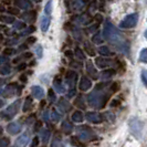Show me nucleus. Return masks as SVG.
Segmentation results:
<instances>
[{
    "label": "nucleus",
    "mask_w": 147,
    "mask_h": 147,
    "mask_svg": "<svg viewBox=\"0 0 147 147\" xmlns=\"http://www.w3.org/2000/svg\"><path fill=\"white\" fill-rule=\"evenodd\" d=\"M44 106H45V101L42 98V101H41V102H40V104H39V109H40V110H43Z\"/></svg>",
    "instance_id": "52"
},
{
    "label": "nucleus",
    "mask_w": 147,
    "mask_h": 147,
    "mask_svg": "<svg viewBox=\"0 0 147 147\" xmlns=\"http://www.w3.org/2000/svg\"><path fill=\"white\" fill-rule=\"evenodd\" d=\"M53 88L55 90V92H58L60 94L65 93V88H64V85L62 83V80H61V78H60L59 75L55 76L54 80H53Z\"/></svg>",
    "instance_id": "13"
},
{
    "label": "nucleus",
    "mask_w": 147,
    "mask_h": 147,
    "mask_svg": "<svg viewBox=\"0 0 147 147\" xmlns=\"http://www.w3.org/2000/svg\"><path fill=\"white\" fill-rule=\"evenodd\" d=\"M36 41V38H29V40H28V43H33Z\"/></svg>",
    "instance_id": "55"
},
{
    "label": "nucleus",
    "mask_w": 147,
    "mask_h": 147,
    "mask_svg": "<svg viewBox=\"0 0 147 147\" xmlns=\"http://www.w3.org/2000/svg\"><path fill=\"white\" fill-rule=\"evenodd\" d=\"M71 143H72V145H75V146L78 147H85V143L84 142H82L78 136H72L71 137Z\"/></svg>",
    "instance_id": "29"
},
{
    "label": "nucleus",
    "mask_w": 147,
    "mask_h": 147,
    "mask_svg": "<svg viewBox=\"0 0 147 147\" xmlns=\"http://www.w3.org/2000/svg\"><path fill=\"white\" fill-rule=\"evenodd\" d=\"M144 36H145V39L147 40V30L145 31V32H144Z\"/></svg>",
    "instance_id": "59"
},
{
    "label": "nucleus",
    "mask_w": 147,
    "mask_h": 147,
    "mask_svg": "<svg viewBox=\"0 0 147 147\" xmlns=\"http://www.w3.org/2000/svg\"><path fill=\"white\" fill-rule=\"evenodd\" d=\"M71 118H72V121L75 122V123H82L83 119H84V115L82 114L81 111H75V112L72 113Z\"/></svg>",
    "instance_id": "25"
},
{
    "label": "nucleus",
    "mask_w": 147,
    "mask_h": 147,
    "mask_svg": "<svg viewBox=\"0 0 147 147\" xmlns=\"http://www.w3.org/2000/svg\"><path fill=\"white\" fill-rule=\"evenodd\" d=\"M50 147H64V143L62 142V138H61V136L58 133L53 136L51 144H50Z\"/></svg>",
    "instance_id": "22"
},
{
    "label": "nucleus",
    "mask_w": 147,
    "mask_h": 147,
    "mask_svg": "<svg viewBox=\"0 0 147 147\" xmlns=\"http://www.w3.org/2000/svg\"><path fill=\"white\" fill-rule=\"evenodd\" d=\"M98 53H100L101 55H103V57H106V55H110L111 51H110V49H109V47L103 45V47H100V48H98Z\"/></svg>",
    "instance_id": "31"
},
{
    "label": "nucleus",
    "mask_w": 147,
    "mask_h": 147,
    "mask_svg": "<svg viewBox=\"0 0 147 147\" xmlns=\"http://www.w3.org/2000/svg\"><path fill=\"white\" fill-rule=\"evenodd\" d=\"M84 118L92 124H101L104 121L103 114H101L98 112H86Z\"/></svg>",
    "instance_id": "8"
},
{
    "label": "nucleus",
    "mask_w": 147,
    "mask_h": 147,
    "mask_svg": "<svg viewBox=\"0 0 147 147\" xmlns=\"http://www.w3.org/2000/svg\"><path fill=\"white\" fill-rule=\"evenodd\" d=\"M16 3H17L18 7L21 8V9H30L31 8V3L28 0H17Z\"/></svg>",
    "instance_id": "28"
},
{
    "label": "nucleus",
    "mask_w": 147,
    "mask_h": 147,
    "mask_svg": "<svg viewBox=\"0 0 147 147\" xmlns=\"http://www.w3.org/2000/svg\"><path fill=\"white\" fill-rule=\"evenodd\" d=\"M116 73V71L115 70H113V69H109V70H104L103 72L101 73V79L102 80H110L112 79V76H114Z\"/></svg>",
    "instance_id": "24"
},
{
    "label": "nucleus",
    "mask_w": 147,
    "mask_h": 147,
    "mask_svg": "<svg viewBox=\"0 0 147 147\" xmlns=\"http://www.w3.org/2000/svg\"><path fill=\"white\" fill-rule=\"evenodd\" d=\"M0 20L3 22H7V23H11V22L15 21V18L10 17V16H3V17H0Z\"/></svg>",
    "instance_id": "40"
},
{
    "label": "nucleus",
    "mask_w": 147,
    "mask_h": 147,
    "mask_svg": "<svg viewBox=\"0 0 147 147\" xmlns=\"http://www.w3.org/2000/svg\"><path fill=\"white\" fill-rule=\"evenodd\" d=\"M78 81V74L74 71H67L65 74V82L66 85L69 86V90L75 88V84Z\"/></svg>",
    "instance_id": "9"
},
{
    "label": "nucleus",
    "mask_w": 147,
    "mask_h": 147,
    "mask_svg": "<svg viewBox=\"0 0 147 147\" xmlns=\"http://www.w3.org/2000/svg\"><path fill=\"white\" fill-rule=\"evenodd\" d=\"M39 142H40L39 137H38V136H34V137L32 138V140H31V143H30V147H37L38 145H39Z\"/></svg>",
    "instance_id": "44"
},
{
    "label": "nucleus",
    "mask_w": 147,
    "mask_h": 147,
    "mask_svg": "<svg viewBox=\"0 0 147 147\" xmlns=\"http://www.w3.org/2000/svg\"><path fill=\"white\" fill-rule=\"evenodd\" d=\"M42 117H43V121L48 124L50 125V119H51V116H50V111L49 110H45L42 114Z\"/></svg>",
    "instance_id": "35"
},
{
    "label": "nucleus",
    "mask_w": 147,
    "mask_h": 147,
    "mask_svg": "<svg viewBox=\"0 0 147 147\" xmlns=\"http://www.w3.org/2000/svg\"><path fill=\"white\" fill-rule=\"evenodd\" d=\"M50 22H51V19H50L49 17H47V16H43V17L41 18L40 28H41V30H42L43 32H47V31H48L49 27H50Z\"/></svg>",
    "instance_id": "23"
},
{
    "label": "nucleus",
    "mask_w": 147,
    "mask_h": 147,
    "mask_svg": "<svg viewBox=\"0 0 147 147\" xmlns=\"http://www.w3.org/2000/svg\"><path fill=\"white\" fill-rule=\"evenodd\" d=\"M36 53H37V55H38V58H39V59H41V58H42V55H43V49H42V47H41L40 44L36 47Z\"/></svg>",
    "instance_id": "42"
},
{
    "label": "nucleus",
    "mask_w": 147,
    "mask_h": 147,
    "mask_svg": "<svg viewBox=\"0 0 147 147\" xmlns=\"http://www.w3.org/2000/svg\"><path fill=\"white\" fill-rule=\"evenodd\" d=\"M58 107L61 111V113H69L72 110V105L66 100L65 97H60L58 101Z\"/></svg>",
    "instance_id": "12"
},
{
    "label": "nucleus",
    "mask_w": 147,
    "mask_h": 147,
    "mask_svg": "<svg viewBox=\"0 0 147 147\" xmlns=\"http://www.w3.org/2000/svg\"><path fill=\"white\" fill-rule=\"evenodd\" d=\"M41 127H42V122H41V121H36V123H34V125H33V129H34V132L40 131V129H41Z\"/></svg>",
    "instance_id": "45"
},
{
    "label": "nucleus",
    "mask_w": 147,
    "mask_h": 147,
    "mask_svg": "<svg viewBox=\"0 0 147 147\" xmlns=\"http://www.w3.org/2000/svg\"><path fill=\"white\" fill-rule=\"evenodd\" d=\"M30 142V132L29 131H26V132L21 134L17 140H16V145L17 147H26Z\"/></svg>",
    "instance_id": "10"
},
{
    "label": "nucleus",
    "mask_w": 147,
    "mask_h": 147,
    "mask_svg": "<svg viewBox=\"0 0 147 147\" xmlns=\"http://www.w3.org/2000/svg\"><path fill=\"white\" fill-rule=\"evenodd\" d=\"M61 129H62L63 133L66 134V135H71L72 132L74 131V126L70 121L65 119V121H63L62 124H61Z\"/></svg>",
    "instance_id": "18"
},
{
    "label": "nucleus",
    "mask_w": 147,
    "mask_h": 147,
    "mask_svg": "<svg viewBox=\"0 0 147 147\" xmlns=\"http://www.w3.org/2000/svg\"><path fill=\"white\" fill-rule=\"evenodd\" d=\"M18 88H19V85L17 83H10L5 88H0V96L5 98H9V97L15 96L16 94L18 95Z\"/></svg>",
    "instance_id": "6"
},
{
    "label": "nucleus",
    "mask_w": 147,
    "mask_h": 147,
    "mask_svg": "<svg viewBox=\"0 0 147 147\" xmlns=\"http://www.w3.org/2000/svg\"><path fill=\"white\" fill-rule=\"evenodd\" d=\"M103 37L117 51L122 52V53H124L126 55L129 54L131 49H129L128 41L119 32V30L116 27H114L111 22H106L105 23V27H104V30H103Z\"/></svg>",
    "instance_id": "1"
},
{
    "label": "nucleus",
    "mask_w": 147,
    "mask_h": 147,
    "mask_svg": "<svg viewBox=\"0 0 147 147\" xmlns=\"http://www.w3.org/2000/svg\"><path fill=\"white\" fill-rule=\"evenodd\" d=\"M26 64H24V63H21V64H20V65L18 66V70H19V71H22V70H24V69H26Z\"/></svg>",
    "instance_id": "53"
},
{
    "label": "nucleus",
    "mask_w": 147,
    "mask_h": 147,
    "mask_svg": "<svg viewBox=\"0 0 147 147\" xmlns=\"http://www.w3.org/2000/svg\"><path fill=\"white\" fill-rule=\"evenodd\" d=\"M91 88H92V82H91V80L83 75L81 78V80H80V83H79V88L81 90L82 92H85V91L90 90Z\"/></svg>",
    "instance_id": "16"
},
{
    "label": "nucleus",
    "mask_w": 147,
    "mask_h": 147,
    "mask_svg": "<svg viewBox=\"0 0 147 147\" xmlns=\"http://www.w3.org/2000/svg\"><path fill=\"white\" fill-rule=\"evenodd\" d=\"M74 105L80 110H86V104H85V100L83 95L76 96V98L74 100Z\"/></svg>",
    "instance_id": "21"
},
{
    "label": "nucleus",
    "mask_w": 147,
    "mask_h": 147,
    "mask_svg": "<svg viewBox=\"0 0 147 147\" xmlns=\"http://www.w3.org/2000/svg\"><path fill=\"white\" fill-rule=\"evenodd\" d=\"M7 132L10 134V135H17L21 132L22 129V125L20 122H11L7 125Z\"/></svg>",
    "instance_id": "11"
},
{
    "label": "nucleus",
    "mask_w": 147,
    "mask_h": 147,
    "mask_svg": "<svg viewBox=\"0 0 147 147\" xmlns=\"http://www.w3.org/2000/svg\"><path fill=\"white\" fill-rule=\"evenodd\" d=\"M65 57H66V58L72 59V58H73V52L70 51V50H69V51H65Z\"/></svg>",
    "instance_id": "51"
},
{
    "label": "nucleus",
    "mask_w": 147,
    "mask_h": 147,
    "mask_svg": "<svg viewBox=\"0 0 147 147\" xmlns=\"http://www.w3.org/2000/svg\"><path fill=\"white\" fill-rule=\"evenodd\" d=\"M128 127L133 136L137 140H142L145 129V123L138 117H132L128 121Z\"/></svg>",
    "instance_id": "3"
},
{
    "label": "nucleus",
    "mask_w": 147,
    "mask_h": 147,
    "mask_svg": "<svg viewBox=\"0 0 147 147\" xmlns=\"http://www.w3.org/2000/svg\"><path fill=\"white\" fill-rule=\"evenodd\" d=\"M75 132H76V136L82 142H84V143H86V142H93V140H95L97 138L96 135L94 134V132H93V129L88 125L76 126Z\"/></svg>",
    "instance_id": "4"
},
{
    "label": "nucleus",
    "mask_w": 147,
    "mask_h": 147,
    "mask_svg": "<svg viewBox=\"0 0 147 147\" xmlns=\"http://www.w3.org/2000/svg\"><path fill=\"white\" fill-rule=\"evenodd\" d=\"M51 121H53V122H59V121H61V118H62V113H60L59 111L57 110V109H52L51 110Z\"/></svg>",
    "instance_id": "27"
},
{
    "label": "nucleus",
    "mask_w": 147,
    "mask_h": 147,
    "mask_svg": "<svg viewBox=\"0 0 147 147\" xmlns=\"http://www.w3.org/2000/svg\"><path fill=\"white\" fill-rule=\"evenodd\" d=\"M31 93H32L33 97H36L38 100H42L44 97V95H45L43 88L40 86V85H33L31 88Z\"/></svg>",
    "instance_id": "15"
},
{
    "label": "nucleus",
    "mask_w": 147,
    "mask_h": 147,
    "mask_svg": "<svg viewBox=\"0 0 147 147\" xmlns=\"http://www.w3.org/2000/svg\"><path fill=\"white\" fill-rule=\"evenodd\" d=\"M10 72H11V67H10V65H8L7 63L0 66V74L1 75H8V74H10Z\"/></svg>",
    "instance_id": "30"
},
{
    "label": "nucleus",
    "mask_w": 147,
    "mask_h": 147,
    "mask_svg": "<svg viewBox=\"0 0 147 147\" xmlns=\"http://www.w3.org/2000/svg\"><path fill=\"white\" fill-rule=\"evenodd\" d=\"M52 3H53V1H52V0H49V1L47 2L45 8H44V12H45V15H51V12H52Z\"/></svg>",
    "instance_id": "36"
},
{
    "label": "nucleus",
    "mask_w": 147,
    "mask_h": 147,
    "mask_svg": "<svg viewBox=\"0 0 147 147\" xmlns=\"http://www.w3.org/2000/svg\"><path fill=\"white\" fill-rule=\"evenodd\" d=\"M40 134H41V140L44 145H47L50 140V137H51V132L50 129H47V128H41L40 129Z\"/></svg>",
    "instance_id": "19"
},
{
    "label": "nucleus",
    "mask_w": 147,
    "mask_h": 147,
    "mask_svg": "<svg viewBox=\"0 0 147 147\" xmlns=\"http://www.w3.org/2000/svg\"><path fill=\"white\" fill-rule=\"evenodd\" d=\"M75 57H76L79 60L85 59V54L83 53V51H82L80 48H76V49H75Z\"/></svg>",
    "instance_id": "38"
},
{
    "label": "nucleus",
    "mask_w": 147,
    "mask_h": 147,
    "mask_svg": "<svg viewBox=\"0 0 147 147\" xmlns=\"http://www.w3.org/2000/svg\"><path fill=\"white\" fill-rule=\"evenodd\" d=\"M1 41H2V37L0 36V43H1Z\"/></svg>",
    "instance_id": "60"
},
{
    "label": "nucleus",
    "mask_w": 147,
    "mask_h": 147,
    "mask_svg": "<svg viewBox=\"0 0 147 147\" xmlns=\"http://www.w3.org/2000/svg\"><path fill=\"white\" fill-rule=\"evenodd\" d=\"M15 50H13V49H11V48H7V49H5V50H3V54H5V55H11V54H13V53H15Z\"/></svg>",
    "instance_id": "48"
},
{
    "label": "nucleus",
    "mask_w": 147,
    "mask_h": 147,
    "mask_svg": "<svg viewBox=\"0 0 147 147\" xmlns=\"http://www.w3.org/2000/svg\"><path fill=\"white\" fill-rule=\"evenodd\" d=\"M20 81L21 82H23V83H27V76L23 74V75H21L20 76Z\"/></svg>",
    "instance_id": "54"
},
{
    "label": "nucleus",
    "mask_w": 147,
    "mask_h": 147,
    "mask_svg": "<svg viewBox=\"0 0 147 147\" xmlns=\"http://www.w3.org/2000/svg\"><path fill=\"white\" fill-rule=\"evenodd\" d=\"M142 80H143V83L145 84V86L147 88V70L142 71Z\"/></svg>",
    "instance_id": "46"
},
{
    "label": "nucleus",
    "mask_w": 147,
    "mask_h": 147,
    "mask_svg": "<svg viewBox=\"0 0 147 147\" xmlns=\"http://www.w3.org/2000/svg\"><path fill=\"white\" fill-rule=\"evenodd\" d=\"M110 85V82H104V83H100L95 86V88L88 94L86 101L90 107L92 109H98L102 110L106 106L107 102L110 101L112 92H107L106 88Z\"/></svg>",
    "instance_id": "2"
},
{
    "label": "nucleus",
    "mask_w": 147,
    "mask_h": 147,
    "mask_svg": "<svg viewBox=\"0 0 147 147\" xmlns=\"http://www.w3.org/2000/svg\"><path fill=\"white\" fill-rule=\"evenodd\" d=\"M15 147H17V146H15Z\"/></svg>",
    "instance_id": "61"
},
{
    "label": "nucleus",
    "mask_w": 147,
    "mask_h": 147,
    "mask_svg": "<svg viewBox=\"0 0 147 147\" xmlns=\"http://www.w3.org/2000/svg\"><path fill=\"white\" fill-rule=\"evenodd\" d=\"M92 41L96 44H101L103 42V36L101 33H96L95 36L93 37V39H92Z\"/></svg>",
    "instance_id": "37"
},
{
    "label": "nucleus",
    "mask_w": 147,
    "mask_h": 147,
    "mask_svg": "<svg viewBox=\"0 0 147 147\" xmlns=\"http://www.w3.org/2000/svg\"><path fill=\"white\" fill-rule=\"evenodd\" d=\"M95 64L100 69H105V67H107V66H110L112 64V61L110 59H106L105 57L102 55V57H98V58L95 59Z\"/></svg>",
    "instance_id": "17"
},
{
    "label": "nucleus",
    "mask_w": 147,
    "mask_h": 147,
    "mask_svg": "<svg viewBox=\"0 0 147 147\" xmlns=\"http://www.w3.org/2000/svg\"><path fill=\"white\" fill-rule=\"evenodd\" d=\"M9 145H10V140L8 137L0 138V147H8Z\"/></svg>",
    "instance_id": "39"
},
{
    "label": "nucleus",
    "mask_w": 147,
    "mask_h": 147,
    "mask_svg": "<svg viewBox=\"0 0 147 147\" xmlns=\"http://www.w3.org/2000/svg\"><path fill=\"white\" fill-rule=\"evenodd\" d=\"M85 51L88 52L91 57H94V55H95V51H94V49H93V48H92L88 43L85 44Z\"/></svg>",
    "instance_id": "41"
},
{
    "label": "nucleus",
    "mask_w": 147,
    "mask_h": 147,
    "mask_svg": "<svg viewBox=\"0 0 147 147\" xmlns=\"http://www.w3.org/2000/svg\"><path fill=\"white\" fill-rule=\"evenodd\" d=\"M8 61H9V59H8L7 55H0V65H2V64H6Z\"/></svg>",
    "instance_id": "49"
},
{
    "label": "nucleus",
    "mask_w": 147,
    "mask_h": 147,
    "mask_svg": "<svg viewBox=\"0 0 147 147\" xmlns=\"http://www.w3.org/2000/svg\"><path fill=\"white\" fill-rule=\"evenodd\" d=\"M85 66H86V72H88V75H90L93 80H97V79H98V73H97V71H96L93 62H92V61H88Z\"/></svg>",
    "instance_id": "14"
},
{
    "label": "nucleus",
    "mask_w": 147,
    "mask_h": 147,
    "mask_svg": "<svg viewBox=\"0 0 147 147\" xmlns=\"http://www.w3.org/2000/svg\"><path fill=\"white\" fill-rule=\"evenodd\" d=\"M103 118H104V121H107L109 123H115V121H116V116H115V114H114V113H112V112H110V111L104 112Z\"/></svg>",
    "instance_id": "26"
},
{
    "label": "nucleus",
    "mask_w": 147,
    "mask_h": 147,
    "mask_svg": "<svg viewBox=\"0 0 147 147\" xmlns=\"http://www.w3.org/2000/svg\"><path fill=\"white\" fill-rule=\"evenodd\" d=\"M138 21V15L137 13H131V15L126 16L125 18L121 21L119 27L123 29H128V28H134Z\"/></svg>",
    "instance_id": "7"
},
{
    "label": "nucleus",
    "mask_w": 147,
    "mask_h": 147,
    "mask_svg": "<svg viewBox=\"0 0 147 147\" xmlns=\"http://www.w3.org/2000/svg\"><path fill=\"white\" fill-rule=\"evenodd\" d=\"M121 90V84L118 83V82H113L112 84H111V88H110V91L112 92V94H114V93H116Z\"/></svg>",
    "instance_id": "32"
},
{
    "label": "nucleus",
    "mask_w": 147,
    "mask_h": 147,
    "mask_svg": "<svg viewBox=\"0 0 147 147\" xmlns=\"http://www.w3.org/2000/svg\"><path fill=\"white\" fill-rule=\"evenodd\" d=\"M5 101H2V100H0V109H1V107H3V106H5Z\"/></svg>",
    "instance_id": "56"
},
{
    "label": "nucleus",
    "mask_w": 147,
    "mask_h": 147,
    "mask_svg": "<svg viewBox=\"0 0 147 147\" xmlns=\"http://www.w3.org/2000/svg\"><path fill=\"white\" fill-rule=\"evenodd\" d=\"M32 105H33V100H32V95H28L26 97L24 102H23V105H22V111L23 113L28 112L32 109Z\"/></svg>",
    "instance_id": "20"
},
{
    "label": "nucleus",
    "mask_w": 147,
    "mask_h": 147,
    "mask_svg": "<svg viewBox=\"0 0 147 147\" xmlns=\"http://www.w3.org/2000/svg\"><path fill=\"white\" fill-rule=\"evenodd\" d=\"M70 64H71V66L75 67V69H81L82 67V64L80 63V62H74V61H72Z\"/></svg>",
    "instance_id": "50"
},
{
    "label": "nucleus",
    "mask_w": 147,
    "mask_h": 147,
    "mask_svg": "<svg viewBox=\"0 0 147 147\" xmlns=\"http://www.w3.org/2000/svg\"><path fill=\"white\" fill-rule=\"evenodd\" d=\"M21 105V100H16L13 103H11L6 110L0 112V117L5 121H10L18 114Z\"/></svg>",
    "instance_id": "5"
},
{
    "label": "nucleus",
    "mask_w": 147,
    "mask_h": 147,
    "mask_svg": "<svg viewBox=\"0 0 147 147\" xmlns=\"http://www.w3.org/2000/svg\"><path fill=\"white\" fill-rule=\"evenodd\" d=\"M2 133H3V128L0 126V136H2Z\"/></svg>",
    "instance_id": "58"
},
{
    "label": "nucleus",
    "mask_w": 147,
    "mask_h": 147,
    "mask_svg": "<svg viewBox=\"0 0 147 147\" xmlns=\"http://www.w3.org/2000/svg\"><path fill=\"white\" fill-rule=\"evenodd\" d=\"M140 61L143 63H147V49H143L140 53Z\"/></svg>",
    "instance_id": "34"
},
{
    "label": "nucleus",
    "mask_w": 147,
    "mask_h": 147,
    "mask_svg": "<svg viewBox=\"0 0 147 147\" xmlns=\"http://www.w3.org/2000/svg\"><path fill=\"white\" fill-rule=\"evenodd\" d=\"M121 104H122V101H119L118 98H114V100L111 101L110 105H111V107H117Z\"/></svg>",
    "instance_id": "43"
},
{
    "label": "nucleus",
    "mask_w": 147,
    "mask_h": 147,
    "mask_svg": "<svg viewBox=\"0 0 147 147\" xmlns=\"http://www.w3.org/2000/svg\"><path fill=\"white\" fill-rule=\"evenodd\" d=\"M48 97H49L50 103H54V102L57 101V95H55V92H54L52 88H49V91H48Z\"/></svg>",
    "instance_id": "33"
},
{
    "label": "nucleus",
    "mask_w": 147,
    "mask_h": 147,
    "mask_svg": "<svg viewBox=\"0 0 147 147\" xmlns=\"http://www.w3.org/2000/svg\"><path fill=\"white\" fill-rule=\"evenodd\" d=\"M13 27H15L16 29H23V28L26 27V24L21 21H16L15 24H13Z\"/></svg>",
    "instance_id": "47"
},
{
    "label": "nucleus",
    "mask_w": 147,
    "mask_h": 147,
    "mask_svg": "<svg viewBox=\"0 0 147 147\" xmlns=\"http://www.w3.org/2000/svg\"><path fill=\"white\" fill-rule=\"evenodd\" d=\"M6 83V80L5 79H0V85H3Z\"/></svg>",
    "instance_id": "57"
}]
</instances>
